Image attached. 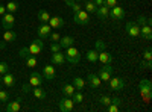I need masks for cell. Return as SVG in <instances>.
<instances>
[{
    "label": "cell",
    "mask_w": 152,
    "mask_h": 112,
    "mask_svg": "<svg viewBox=\"0 0 152 112\" xmlns=\"http://www.w3.org/2000/svg\"><path fill=\"white\" fill-rule=\"evenodd\" d=\"M32 92H34V97L37 100H44L46 98V90H43L41 86H34Z\"/></svg>",
    "instance_id": "obj_23"
},
{
    "label": "cell",
    "mask_w": 152,
    "mask_h": 112,
    "mask_svg": "<svg viewBox=\"0 0 152 112\" xmlns=\"http://www.w3.org/2000/svg\"><path fill=\"white\" fill-rule=\"evenodd\" d=\"M0 83H3L5 86H8V88H12V86L15 85V77L8 71L5 74H0Z\"/></svg>",
    "instance_id": "obj_12"
},
{
    "label": "cell",
    "mask_w": 152,
    "mask_h": 112,
    "mask_svg": "<svg viewBox=\"0 0 152 112\" xmlns=\"http://www.w3.org/2000/svg\"><path fill=\"white\" fill-rule=\"evenodd\" d=\"M43 77L46 80H53L56 77V70L53 65H44L43 68Z\"/></svg>",
    "instance_id": "obj_15"
},
{
    "label": "cell",
    "mask_w": 152,
    "mask_h": 112,
    "mask_svg": "<svg viewBox=\"0 0 152 112\" xmlns=\"http://www.w3.org/2000/svg\"><path fill=\"white\" fill-rule=\"evenodd\" d=\"M62 94H64L66 97H72L73 95V92L76 91V88L72 85V83H66V85H62Z\"/></svg>",
    "instance_id": "obj_27"
},
{
    "label": "cell",
    "mask_w": 152,
    "mask_h": 112,
    "mask_svg": "<svg viewBox=\"0 0 152 112\" xmlns=\"http://www.w3.org/2000/svg\"><path fill=\"white\" fill-rule=\"evenodd\" d=\"M5 8H6L8 12H11V14H12V12H15V11L18 9V3H17V2H9V3L5 5Z\"/></svg>",
    "instance_id": "obj_34"
},
{
    "label": "cell",
    "mask_w": 152,
    "mask_h": 112,
    "mask_svg": "<svg viewBox=\"0 0 152 112\" xmlns=\"http://www.w3.org/2000/svg\"><path fill=\"white\" fill-rule=\"evenodd\" d=\"M21 90H23V92H31V91H32V86H31L29 83H23Z\"/></svg>",
    "instance_id": "obj_46"
},
{
    "label": "cell",
    "mask_w": 152,
    "mask_h": 112,
    "mask_svg": "<svg viewBox=\"0 0 152 112\" xmlns=\"http://www.w3.org/2000/svg\"><path fill=\"white\" fill-rule=\"evenodd\" d=\"M8 71H9V65L6 62H0V74H5Z\"/></svg>",
    "instance_id": "obj_43"
},
{
    "label": "cell",
    "mask_w": 152,
    "mask_h": 112,
    "mask_svg": "<svg viewBox=\"0 0 152 112\" xmlns=\"http://www.w3.org/2000/svg\"><path fill=\"white\" fill-rule=\"evenodd\" d=\"M43 48H44V43H43L41 38H38V40H34L32 44L29 46V52H31V55L37 56L43 52Z\"/></svg>",
    "instance_id": "obj_7"
},
{
    "label": "cell",
    "mask_w": 152,
    "mask_h": 112,
    "mask_svg": "<svg viewBox=\"0 0 152 112\" xmlns=\"http://www.w3.org/2000/svg\"><path fill=\"white\" fill-rule=\"evenodd\" d=\"M125 27H126V33H128V36H131V38L140 36V26H138L135 21H128Z\"/></svg>",
    "instance_id": "obj_5"
},
{
    "label": "cell",
    "mask_w": 152,
    "mask_h": 112,
    "mask_svg": "<svg viewBox=\"0 0 152 112\" xmlns=\"http://www.w3.org/2000/svg\"><path fill=\"white\" fill-rule=\"evenodd\" d=\"M108 85H110L111 91H122L125 88V82L122 77H110Z\"/></svg>",
    "instance_id": "obj_9"
},
{
    "label": "cell",
    "mask_w": 152,
    "mask_h": 112,
    "mask_svg": "<svg viewBox=\"0 0 152 112\" xmlns=\"http://www.w3.org/2000/svg\"><path fill=\"white\" fill-rule=\"evenodd\" d=\"M108 17H111L113 20H116V21H120V20L125 18V9L120 8V6H114V8L110 9V15Z\"/></svg>",
    "instance_id": "obj_11"
},
{
    "label": "cell",
    "mask_w": 152,
    "mask_h": 112,
    "mask_svg": "<svg viewBox=\"0 0 152 112\" xmlns=\"http://www.w3.org/2000/svg\"><path fill=\"white\" fill-rule=\"evenodd\" d=\"M143 59H145V61H152V50H151V48H146V50H145Z\"/></svg>",
    "instance_id": "obj_44"
},
{
    "label": "cell",
    "mask_w": 152,
    "mask_h": 112,
    "mask_svg": "<svg viewBox=\"0 0 152 112\" xmlns=\"http://www.w3.org/2000/svg\"><path fill=\"white\" fill-rule=\"evenodd\" d=\"M14 23H15V17L12 15L11 12H6V14L2 15V26H3V29H6V30L12 29L14 27Z\"/></svg>",
    "instance_id": "obj_10"
},
{
    "label": "cell",
    "mask_w": 152,
    "mask_h": 112,
    "mask_svg": "<svg viewBox=\"0 0 152 112\" xmlns=\"http://www.w3.org/2000/svg\"><path fill=\"white\" fill-rule=\"evenodd\" d=\"M47 23H49V26L52 29H61L62 26H64V20H62V17H58V15L50 17Z\"/></svg>",
    "instance_id": "obj_16"
},
{
    "label": "cell",
    "mask_w": 152,
    "mask_h": 112,
    "mask_svg": "<svg viewBox=\"0 0 152 112\" xmlns=\"http://www.w3.org/2000/svg\"><path fill=\"white\" fill-rule=\"evenodd\" d=\"M113 71H114V68L110 64H102L100 70L97 71V76H99V79L102 82H108L110 77H111V74H113Z\"/></svg>",
    "instance_id": "obj_4"
},
{
    "label": "cell",
    "mask_w": 152,
    "mask_h": 112,
    "mask_svg": "<svg viewBox=\"0 0 152 112\" xmlns=\"http://www.w3.org/2000/svg\"><path fill=\"white\" fill-rule=\"evenodd\" d=\"M138 26H145V24H148V26H151L152 24V20L149 18V17H146V15H138L137 17V21H135Z\"/></svg>",
    "instance_id": "obj_30"
},
{
    "label": "cell",
    "mask_w": 152,
    "mask_h": 112,
    "mask_svg": "<svg viewBox=\"0 0 152 112\" xmlns=\"http://www.w3.org/2000/svg\"><path fill=\"white\" fill-rule=\"evenodd\" d=\"M3 14H6V8L5 5H0V15H3Z\"/></svg>",
    "instance_id": "obj_48"
},
{
    "label": "cell",
    "mask_w": 152,
    "mask_h": 112,
    "mask_svg": "<svg viewBox=\"0 0 152 112\" xmlns=\"http://www.w3.org/2000/svg\"><path fill=\"white\" fill-rule=\"evenodd\" d=\"M94 50H97V52H102V50H107V44L102 41V40H97L96 43H94Z\"/></svg>",
    "instance_id": "obj_35"
},
{
    "label": "cell",
    "mask_w": 152,
    "mask_h": 112,
    "mask_svg": "<svg viewBox=\"0 0 152 112\" xmlns=\"http://www.w3.org/2000/svg\"><path fill=\"white\" fill-rule=\"evenodd\" d=\"M96 8H97V6L94 5L93 0H84V2H82V9H85L88 14H94Z\"/></svg>",
    "instance_id": "obj_22"
},
{
    "label": "cell",
    "mask_w": 152,
    "mask_h": 112,
    "mask_svg": "<svg viewBox=\"0 0 152 112\" xmlns=\"http://www.w3.org/2000/svg\"><path fill=\"white\" fill-rule=\"evenodd\" d=\"M72 100H73L75 105H76V103H82V102H84V94H82L81 91H75L73 95H72Z\"/></svg>",
    "instance_id": "obj_32"
},
{
    "label": "cell",
    "mask_w": 152,
    "mask_h": 112,
    "mask_svg": "<svg viewBox=\"0 0 152 112\" xmlns=\"http://www.w3.org/2000/svg\"><path fill=\"white\" fill-rule=\"evenodd\" d=\"M140 36H143V40H146V41H151L152 40V29H151V26H148V24L140 26Z\"/></svg>",
    "instance_id": "obj_21"
},
{
    "label": "cell",
    "mask_w": 152,
    "mask_h": 112,
    "mask_svg": "<svg viewBox=\"0 0 152 112\" xmlns=\"http://www.w3.org/2000/svg\"><path fill=\"white\" fill-rule=\"evenodd\" d=\"M97 61L100 64H111L113 62V56L110 52L107 50H102V52H97Z\"/></svg>",
    "instance_id": "obj_18"
},
{
    "label": "cell",
    "mask_w": 152,
    "mask_h": 112,
    "mask_svg": "<svg viewBox=\"0 0 152 112\" xmlns=\"http://www.w3.org/2000/svg\"><path fill=\"white\" fill-rule=\"evenodd\" d=\"M87 82H88V85H90V88L91 90H97L100 85H102V80L99 79V76L97 74H94V73H90L87 76Z\"/></svg>",
    "instance_id": "obj_13"
},
{
    "label": "cell",
    "mask_w": 152,
    "mask_h": 112,
    "mask_svg": "<svg viewBox=\"0 0 152 112\" xmlns=\"http://www.w3.org/2000/svg\"><path fill=\"white\" fill-rule=\"evenodd\" d=\"M72 85L76 88V91H82V90H84V86H85V80H84L82 77H73Z\"/></svg>",
    "instance_id": "obj_26"
},
{
    "label": "cell",
    "mask_w": 152,
    "mask_h": 112,
    "mask_svg": "<svg viewBox=\"0 0 152 112\" xmlns=\"http://www.w3.org/2000/svg\"><path fill=\"white\" fill-rule=\"evenodd\" d=\"M73 21L76 24H79V26H85V24L90 23V14H88L85 9H81V11L73 14Z\"/></svg>",
    "instance_id": "obj_3"
},
{
    "label": "cell",
    "mask_w": 152,
    "mask_h": 112,
    "mask_svg": "<svg viewBox=\"0 0 152 112\" xmlns=\"http://www.w3.org/2000/svg\"><path fill=\"white\" fill-rule=\"evenodd\" d=\"M0 90H2V88H0Z\"/></svg>",
    "instance_id": "obj_52"
},
{
    "label": "cell",
    "mask_w": 152,
    "mask_h": 112,
    "mask_svg": "<svg viewBox=\"0 0 152 112\" xmlns=\"http://www.w3.org/2000/svg\"><path fill=\"white\" fill-rule=\"evenodd\" d=\"M93 2H94L96 6H100V5H104V3H105V0H93Z\"/></svg>",
    "instance_id": "obj_49"
},
{
    "label": "cell",
    "mask_w": 152,
    "mask_h": 112,
    "mask_svg": "<svg viewBox=\"0 0 152 112\" xmlns=\"http://www.w3.org/2000/svg\"><path fill=\"white\" fill-rule=\"evenodd\" d=\"M43 80H44V77H43V74H40V73H37V71H34L31 76H29V85L32 86H41L43 85Z\"/></svg>",
    "instance_id": "obj_14"
},
{
    "label": "cell",
    "mask_w": 152,
    "mask_h": 112,
    "mask_svg": "<svg viewBox=\"0 0 152 112\" xmlns=\"http://www.w3.org/2000/svg\"><path fill=\"white\" fill-rule=\"evenodd\" d=\"M38 20H40L41 23H47L49 21V18H50V14L46 11V9H41V11H38Z\"/></svg>",
    "instance_id": "obj_31"
},
{
    "label": "cell",
    "mask_w": 152,
    "mask_h": 112,
    "mask_svg": "<svg viewBox=\"0 0 152 112\" xmlns=\"http://www.w3.org/2000/svg\"><path fill=\"white\" fill-rule=\"evenodd\" d=\"M66 5L73 11V14L75 12H78V11H81L82 9V5H79L78 2H76V0H66Z\"/></svg>",
    "instance_id": "obj_28"
},
{
    "label": "cell",
    "mask_w": 152,
    "mask_h": 112,
    "mask_svg": "<svg viewBox=\"0 0 152 112\" xmlns=\"http://www.w3.org/2000/svg\"><path fill=\"white\" fill-rule=\"evenodd\" d=\"M50 32H52V27L49 26V23H41L40 26L37 27V35H38V38H41V40L49 38Z\"/></svg>",
    "instance_id": "obj_8"
},
{
    "label": "cell",
    "mask_w": 152,
    "mask_h": 112,
    "mask_svg": "<svg viewBox=\"0 0 152 112\" xmlns=\"http://www.w3.org/2000/svg\"><path fill=\"white\" fill-rule=\"evenodd\" d=\"M64 56H66V62H69L70 65H76V64L81 62V52L76 47H73V46L66 48Z\"/></svg>",
    "instance_id": "obj_2"
},
{
    "label": "cell",
    "mask_w": 152,
    "mask_h": 112,
    "mask_svg": "<svg viewBox=\"0 0 152 112\" xmlns=\"http://www.w3.org/2000/svg\"><path fill=\"white\" fill-rule=\"evenodd\" d=\"M3 47H5V41H3V43H0V48H3Z\"/></svg>",
    "instance_id": "obj_50"
},
{
    "label": "cell",
    "mask_w": 152,
    "mask_h": 112,
    "mask_svg": "<svg viewBox=\"0 0 152 112\" xmlns=\"http://www.w3.org/2000/svg\"><path fill=\"white\" fill-rule=\"evenodd\" d=\"M0 102H3V103H8L9 102V92L8 91L0 90Z\"/></svg>",
    "instance_id": "obj_36"
},
{
    "label": "cell",
    "mask_w": 152,
    "mask_h": 112,
    "mask_svg": "<svg viewBox=\"0 0 152 112\" xmlns=\"http://www.w3.org/2000/svg\"><path fill=\"white\" fill-rule=\"evenodd\" d=\"M108 9H111V8H114V6H117L119 5V0H105V3H104Z\"/></svg>",
    "instance_id": "obj_41"
},
{
    "label": "cell",
    "mask_w": 152,
    "mask_h": 112,
    "mask_svg": "<svg viewBox=\"0 0 152 112\" xmlns=\"http://www.w3.org/2000/svg\"><path fill=\"white\" fill-rule=\"evenodd\" d=\"M76 2H82V0H76Z\"/></svg>",
    "instance_id": "obj_51"
},
{
    "label": "cell",
    "mask_w": 152,
    "mask_h": 112,
    "mask_svg": "<svg viewBox=\"0 0 152 112\" xmlns=\"http://www.w3.org/2000/svg\"><path fill=\"white\" fill-rule=\"evenodd\" d=\"M61 44L59 43H52V44H50V52H52V53H56V52H61Z\"/></svg>",
    "instance_id": "obj_39"
},
{
    "label": "cell",
    "mask_w": 152,
    "mask_h": 112,
    "mask_svg": "<svg viewBox=\"0 0 152 112\" xmlns=\"http://www.w3.org/2000/svg\"><path fill=\"white\" fill-rule=\"evenodd\" d=\"M85 59L88 62H91V64H94V62H97V50H88L85 53Z\"/></svg>",
    "instance_id": "obj_29"
},
{
    "label": "cell",
    "mask_w": 152,
    "mask_h": 112,
    "mask_svg": "<svg viewBox=\"0 0 152 112\" xmlns=\"http://www.w3.org/2000/svg\"><path fill=\"white\" fill-rule=\"evenodd\" d=\"M120 102H122V100H120L119 97H113V98H111V103H113V105H117V106H120Z\"/></svg>",
    "instance_id": "obj_47"
},
{
    "label": "cell",
    "mask_w": 152,
    "mask_h": 112,
    "mask_svg": "<svg viewBox=\"0 0 152 112\" xmlns=\"http://www.w3.org/2000/svg\"><path fill=\"white\" fill-rule=\"evenodd\" d=\"M138 90H140V95L143 98V102L149 103L152 97V83L149 79H142L138 83Z\"/></svg>",
    "instance_id": "obj_1"
},
{
    "label": "cell",
    "mask_w": 152,
    "mask_h": 112,
    "mask_svg": "<svg viewBox=\"0 0 152 112\" xmlns=\"http://www.w3.org/2000/svg\"><path fill=\"white\" fill-rule=\"evenodd\" d=\"M5 109L6 112H18L21 109V98H15L14 102H8Z\"/></svg>",
    "instance_id": "obj_17"
},
{
    "label": "cell",
    "mask_w": 152,
    "mask_h": 112,
    "mask_svg": "<svg viewBox=\"0 0 152 112\" xmlns=\"http://www.w3.org/2000/svg\"><path fill=\"white\" fill-rule=\"evenodd\" d=\"M73 106H75V103L72 100V97H64L58 102V109L61 112H70V111H73Z\"/></svg>",
    "instance_id": "obj_6"
},
{
    "label": "cell",
    "mask_w": 152,
    "mask_h": 112,
    "mask_svg": "<svg viewBox=\"0 0 152 112\" xmlns=\"http://www.w3.org/2000/svg\"><path fill=\"white\" fill-rule=\"evenodd\" d=\"M49 38H50V41H52V43H58V41H59V38H61V35H59L58 32H50Z\"/></svg>",
    "instance_id": "obj_40"
},
{
    "label": "cell",
    "mask_w": 152,
    "mask_h": 112,
    "mask_svg": "<svg viewBox=\"0 0 152 112\" xmlns=\"http://www.w3.org/2000/svg\"><path fill=\"white\" fill-rule=\"evenodd\" d=\"M37 64H38V61H37V58H35L34 55H31V56L26 59V65H28V67H31V68H32V67H35Z\"/></svg>",
    "instance_id": "obj_37"
},
{
    "label": "cell",
    "mask_w": 152,
    "mask_h": 112,
    "mask_svg": "<svg viewBox=\"0 0 152 112\" xmlns=\"http://www.w3.org/2000/svg\"><path fill=\"white\" fill-rule=\"evenodd\" d=\"M17 40V33L14 32V30H5V33H3V41L5 43H14Z\"/></svg>",
    "instance_id": "obj_25"
},
{
    "label": "cell",
    "mask_w": 152,
    "mask_h": 112,
    "mask_svg": "<svg viewBox=\"0 0 152 112\" xmlns=\"http://www.w3.org/2000/svg\"><path fill=\"white\" fill-rule=\"evenodd\" d=\"M29 56H31L29 47H23V48H20V52H18V58H20L21 61H26Z\"/></svg>",
    "instance_id": "obj_33"
},
{
    "label": "cell",
    "mask_w": 152,
    "mask_h": 112,
    "mask_svg": "<svg viewBox=\"0 0 152 112\" xmlns=\"http://www.w3.org/2000/svg\"><path fill=\"white\" fill-rule=\"evenodd\" d=\"M52 64L53 65H62L66 62V56L64 53H61V52H56V53H52Z\"/></svg>",
    "instance_id": "obj_20"
},
{
    "label": "cell",
    "mask_w": 152,
    "mask_h": 112,
    "mask_svg": "<svg viewBox=\"0 0 152 112\" xmlns=\"http://www.w3.org/2000/svg\"><path fill=\"white\" fill-rule=\"evenodd\" d=\"M99 103L104 105V106H108V105L111 103V97H108V95H100V97H99Z\"/></svg>",
    "instance_id": "obj_38"
},
{
    "label": "cell",
    "mask_w": 152,
    "mask_h": 112,
    "mask_svg": "<svg viewBox=\"0 0 152 112\" xmlns=\"http://www.w3.org/2000/svg\"><path fill=\"white\" fill-rule=\"evenodd\" d=\"M96 15L99 20H107V17L110 15V9L105 6V5H100L96 8Z\"/></svg>",
    "instance_id": "obj_19"
},
{
    "label": "cell",
    "mask_w": 152,
    "mask_h": 112,
    "mask_svg": "<svg viewBox=\"0 0 152 112\" xmlns=\"http://www.w3.org/2000/svg\"><path fill=\"white\" fill-rule=\"evenodd\" d=\"M58 43L61 44L62 48H67V47H72V46L75 44V40L72 38V36H61Z\"/></svg>",
    "instance_id": "obj_24"
},
{
    "label": "cell",
    "mask_w": 152,
    "mask_h": 112,
    "mask_svg": "<svg viewBox=\"0 0 152 112\" xmlns=\"http://www.w3.org/2000/svg\"><path fill=\"white\" fill-rule=\"evenodd\" d=\"M151 70L152 68V62L151 61H142V64H140V70Z\"/></svg>",
    "instance_id": "obj_42"
},
{
    "label": "cell",
    "mask_w": 152,
    "mask_h": 112,
    "mask_svg": "<svg viewBox=\"0 0 152 112\" xmlns=\"http://www.w3.org/2000/svg\"><path fill=\"white\" fill-rule=\"evenodd\" d=\"M107 111H108V112H117V111H119V106H117V105L110 103V105L107 106Z\"/></svg>",
    "instance_id": "obj_45"
}]
</instances>
